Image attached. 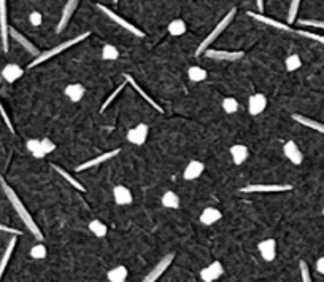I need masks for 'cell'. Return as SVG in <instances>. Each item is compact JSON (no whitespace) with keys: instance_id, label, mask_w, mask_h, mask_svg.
<instances>
[{"instance_id":"cb8c5ba5","label":"cell","mask_w":324,"mask_h":282,"mask_svg":"<svg viewBox=\"0 0 324 282\" xmlns=\"http://www.w3.org/2000/svg\"><path fill=\"white\" fill-rule=\"evenodd\" d=\"M248 155H250V152H248V147L247 145L237 144L234 147H230V156H232V161H234L235 164L245 163Z\"/></svg>"},{"instance_id":"2e32d148","label":"cell","mask_w":324,"mask_h":282,"mask_svg":"<svg viewBox=\"0 0 324 282\" xmlns=\"http://www.w3.org/2000/svg\"><path fill=\"white\" fill-rule=\"evenodd\" d=\"M250 18L253 19H256V21L262 23V24H266V26H270V27H275L278 29V31H285V32H294L292 29L289 27V24H285V23H280L277 21V19H272L269 16H264V15H261V13H253V12H248L247 13Z\"/></svg>"},{"instance_id":"5bb4252c","label":"cell","mask_w":324,"mask_h":282,"mask_svg":"<svg viewBox=\"0 0 324 282\" xmlns=\"http://www.w3.org/2000/svg\"><path fill=\"white\" fill-rule=\"evenodd\" d=\"M124 78H126V82H127L130 86H132V88L135 89V91H137V93H138L141 97H143V99L146 100V102H148L151 107H153V108L156 110V112H159V114H164V108H162V107H160V105L156 102V100H154L153 97H151V96H149V94L145 91V89H143V88H141V86L137 83V80H135L134 77H130V75H127V74H126V75H124Z\"/></svg>"},{"instance_id":"7dc6e473","label":"cell","mask_w":324,"mask_h":282,"mask_svg":"<svg viewBox=\"0 0 324 282\" xmlns=\"http://www.w3.org/2000/svg\"><path fill=\"white\" fill-rule=\"evenodd\" d=\"M316 271H318L319 274H324V257L318 258V261H316Z\"/></svg>"},{"instance_id":"f6af8a7d","label":"cell","mask_w":324,"mask_h":282,"mask_svg":"<svg viewBox=\"0 0 324 282\" xmlns=\"http://www.w3.org/2000/svg\"><path fill=\"white\" fill-rule=\"evenodd\" d=\"M29 21H30V24H32V26L38 27L43 21V16H42V13H38V12H32L29 15Z\"/></svg>"},{"instance_id":"f907efd6","label":"cell","mask_w":324,"mask_h":282,"mask_svg":"<svg viewBox=\"0 0 324 282\" xmlns=\"http://www.w3.org/2000/svg\"><path fill=\"white\" fill-rule=\"evenodd\" d=\"M322 215H324V209H322Z\"/></svg>"},{"instance_id":"83f0119b","label":"cell","mask_w":324,"mask_h":282,"mask_svg":"<svg viewBox=\"0 0 324 282\" xmlns=\"http://www.w3.org/2000/svg\"><path fill=\"white\" fill-rule=\"evenodd\" d=\"M53 169L56 171V173H57V174H59L60 177H64V179L67 180V182H68L70 185H72V187H73L75 190L81 191V193H85V191H86V188H85L83 185H81V184L78 182V180H76V179H75L73 176H70V174L67 173V171H65L64 167H60V166H57V164H53Z\"/></svg>"},{"instance_id":"f546056e","label":"cell","mask_w":324,"mask_h":282,"mask_svg":"<svg viewBox=\"0 0 324 282\" xmlns=\"http://www.w3.org/2000/svg\"><path fill=\"white\" fill-rule=\"evenodd\" d=\"M188 78L191 80V82H194V83L204 82V80L207 78V70L204 67H200V66H191L188 69Z\"/></svg>"},{"instance_id":"7a4b0ae2","label":"cell","mask_w":324,"mask_h":282,"mask_svg":"<svg viewBox=\"0 0 324 282\" xmlns=\"http://www.w3.org/2000/svg\"><path fill=\"white\" fill-rule=\"evenodd\" d=\"M235 13H237V8H230L229 12L226 13V16L221 19V21L215 26V29L211 31L204 40L200 42V45L197 46V49H196V56H200V54H204L207 49H210V46H211V43L215 42V40L226 31V27L234 21V18H235Z\"/></svg>"},{"instance_id":"4dcf8cb0","label":"cell","mask_w":324,"mask_h":282,"mask_svg":"<svg viewBox=\"0 0 324 282\" xmlns=\"http://www.w3.org/2000/svg\"><path fill=\"white\" fill-rule=\"evenodd\" d=\"M167 29H169V34L170 35L180 37V35L186 34L188 26H186V23L183 21V19H174V21H170V24H169Z\"/></svg>"},{"instance_id":"52a82bcc","label":"cell","mask_w":324,"mask_h":282,"mask_svg":"<svg viewBox=\"0 0 324 282\" xmlns=\"http://www.w3.org/2000/svg\"><path fill=\"white\" fill-rule=\"evenodd\" d=\"M0 38H2L4 51H8V38H10V26L7 16V0H0Z\"/></svg>"},{"instance_id":"60d3db41","label":"cell","mask_w":324,"mask_h":282,"mask_svg":"<svg viewBox=\"0 0 324 282\" xmlns=\"http://www.w3.org/2000/svg\"><path fill=\"white\" fill-rule=\"evenodd\" d=\"M299 24H300V26H305V27L324 29V21H319V19H300Z\"/></svg>"},{"instance_id":"d4e9b609","label":"cell","mask_w":324,"mask_h":282,"mask_svg":"<svg viewBox=\"0 0 324 282\" xmlns=\"http://www.w3.org/2000/svg\"><path fill=\"white\" fill-rule=\"evenodd\" d=\"M85 93H86L85 86L79 83H72L65 88V96L72 100V102H79V100L83 99Z\"/></svg>"},{"instance_id":"ac0fdd59","label":"cell","mask_w":324,"mask_h":282,"mask_svg":"<svg viewBox=\"0 0 324 282\" xmlns=\"http://www.w3.org/2000/svg\"><path fill=\"white\" fill-rule=\"evenodd\" d=\"M10 35H12V38H13V40H16V42H18L19 45H21V46H23V48L26 49V51H27V53H30V54H34L35 58H37V56L40 54V51H38V48H37V46H35V45H34L32 42H30V40H29L27 37H24V35H23L21 32H18L15 27H10Z\"/></svg>"},{"instance_id":"7bdbcfd3","label":"cell","mask_w":324,"mask_h":282,"mask_svg":"<svg viewBox=\"0 0 324 282\" xmlns=\"http://www.w3.org/2000/svg\"><path fill=\"white\" fill-rule=\"evenodd\" d=\"M299 266H300V276H302V282H311V276H310V269H308V265L305 263V261H300Z\"/></svg>"},{"instance_id":"d6a6232c","label":"cell","mask_w":324,"mask_h":282,"mask_svg":"<svg viewBox=\"0 0 324 282\" xmlns=\"http://www.w3.org/2000/svg\"><path fill=\"white\" fill-rule=\"evenodd\" d=\"M89 231L93 233L96 238H105L107 233H108V228L104 221L100 220H91L89 221Z\"/></svg>"},{"instance_id":"bcb514c9","label":"cell","mask_w":324,"mask_h":282,"mask_svg":"<svg viewBox=\"0 0 324 282\" xmlns=\"http://www.w3.org/2000/svg\"><path fill=\"white\" fill-rule=\"evenodd\" d=\"M0 231H4V233H10V235H13V236H19V235H21V231H19V230L12 228V227H8V225H4V223H0Z\"/></svg>"},{"instance_id":"9c48e42d","label":"cell","mask_w":324,"mask_h":282,"mask_svg":"<svg viewBox=\"0 0 324 282\" xmlns=\"http://www.w3.org/2000/svg\"><path fill=\"white\" fill-rule=\"evenodd\" d=\"M78 4H79V0H67V4H65L64 10H62V13H60V19H59V23H57V27H56V32L57 34H60L67 27V24L70 23V19H72V16L75 13V10L78 8Z\"/></svg>"},{"instance_id":"7c38bea8","label":"cell","mask_w":324,"mask_h":282,"mask_svg":"<svg viewBox=\"0 0 324 282\" xmlns=\"http://www.w3.org/2000/svg\"><path fill=\"white\" fill-rule=\"evenodd\" d=\"M267 107V97L262 93H256L250 96L248 99V112L251 117H258L266 110Z\"/></svg>"},{"instance_id":"6da1fadb","label":"cell","mask_w":324,"mask_h":282,"mask_svg":"<svg viewBox=\"0 0 324 282\" xmlns=\"http://www.w3.org/2000/svg\"><path fill=\"white\" fill-rule=\"evenodd\" d=\"M0 185H2V188H4V193H5V196H7V199L10 201V204L13 206V209L16 210V214H18V217L23 220V223L26 225V228L32 233L34 236H35V239L37 241H42L45 239L43 238V233H42V230L38 228V225L35 223V220L32 218V215L29 214V210L26 209V206L23 204V201L19 199V196L15 193V190L10 187L4 179H0Z\"/></svg>"},{"instance_id":"836d02e7","label":"cell","mask_w":324,"mask_h":282,"mask_svg":"<svg viewBox=\"0 0 324 282\" xmlns=\"http://www.w3.org/2000/svg\"><path fill=\"white\" fill-rule=\"evenodd\" d=\"M285 66H286V70L288 72H296L302 67V59L299 54H289L285 61Z\"/></svg>"},{"instance_id":"30bf717a","label":"cell","mask_w":324,"mask_h":282,"mask_svg":"<svg viewBox=\"0 0 324 282\" xmlns=\"http://www.w3.org/2000/svg\"><path fill=\"white\" fill-rule=\"evenodd\" d=\"M204 54L210 59H215V61H230V63L238 61V59L245 56L243 51H224V49H207Z\"/></svg>"},{"instance_id":"9a60e30c","label":"cell","mask_w":324,"mask_h":282,"mask_svg":"<svg viewBox=\"0 0 324 282\" xmlns=\"http://www.w3.org/2000/svg\"><path fill=\"white\" fill-rule=\"evenodd\" d=\"M258 250L261 257L264 258L266 261H273L277 257V241L275 239H264L258 244Z\"/></svg>"},{"instance_id":"f35d334b","label":"cell","mask_w":324,"mask_h":282,"mask_svg":"<svg viewBox=\"0 0 324 282\" xmlns=\"http://www.w3.org/2000/svg\"><path fill=\"white\" fill-rule=\"evenodd\" d=\"M126 85H127L126 82H124V83H121V85H119V86H118V88L115 89V91H113V93H111V94H110V96L107 97V100H105V102L102 104V107H100V110H102V112H104V110H107V107H108V105H110L111 102H113V100L116 99V96H118V94H119V93H121V91H123V89H124V86H126Z\"/></svg>"},{"instance_id":"3957f363","label":"cell","mask_w":324,"mask_h":282,"mask_svg":"<svg viewBox=\"0 0 324 282\" xmlns=\"http://www.w3.org/2000/svg\"><path fill=\"white\" fill-rule=\"evenodd\" d=\"M91 35V32H83V34H79V35H76V37H73V38H70V40H65V42H62L60 45H56L54 48H51V49H48V51H43V53H40L32 63L29 64V69H34L35 66H40V64H43V63H46L48 59H51V58H54V56H57L59 53H62V51H65V49H68L70 46H75L76 43H79V42H83V40H86L88 37Z\"/></svg>"},{"instance_id":"5b68a950","label":"cell","mask_w":324,"mask_h":282,"mask_svg":"<svg viewBox=\"0 0 324 282\" xmlns=\"http://www.w3.org/2000/svg\"><path fill=\"white\" fill-rule=\"evenodd\" d=\"M291 190H292V187L288 184H283V185H278V184L258 185V184H255V185L240 188V193H285V191H291Z\"/></svg>"},{"instance_id":"484cf974","label":"cell","mask_w":324,"mask_h":282,"mask_svg":"<svg viewBox=\"0 0 324 282\" xmlns=\"http://www.w3.org/2000/svg\"><path fill=\"white\" fill-rule=\"evenodd\" d=\"M15 247H16V236H13L12 239H10V243H8V246H7V249L4 252V255H2V258H0V279H2V276L5 273L7 265H8L10 258H12V255H13Z\"/></svg>"},{"instance_id":"b9f144b4","label":"cell","mask_w":324,"mask_h":282,"mask_svg":"<svg viewBox=\"0 0 324 282\" xmlns=\"http://www.w3.org/2000/svg\"><path fill=\"white\" fill-rule=\"evenodd\" d=\"M42 140V148H43V152H45V155H49V153H53L54 152V148H56V144L53 142L51 139H48V137H45V139H40Z\"/></svg>"},{"instance_id":"ab89813d","label":"cell","mask_w":324,"mask_h":282,"mask_svg":"<svg viewBox=\"0 0 324 282\" xmlns=\"http://www.w3.org/2000/svg\"><path fill=\"white\" fill-rule=\"evenodd\" d=\"M296 34H299L300 37H305V38H310L313 42H318L321 45H324V35H319V34H315V32H308V31H294Z\"/></svg>"},{"instance_id":"4fadbf2b","label":"cell","mask_w":324,"mask_h":282,"mask_svg":"<svg viewBox=\"0 0 324 282\" xmlns=\"http://www.w3.org/2000/svg\"><path fill=\"white\" fill-rule=\"evenodd\" d=\"M222 273H224V268H222L221 261H213V263H210L204 269H200V279L204 282H213L219 279Z\"/></svg>"},{"instance_id":"ee69618b","label":"cell","mask_w":324,"mask_h":282,"mask_svg":"<svg viewBox=\"0 0 324 282\" xmlns=\"http://www.w3.org/2000/svg\"><path fill=\"white\" fill-rule=\"evenodd\" d=\"M0 115H2V118H4V122H5V125H7V128L12 131V133L15 134V128H13V123H12V120H10V117H8V114H7V110H5V107H4V104L0 102Z\"/></svg>"},{"instance_id":"d6986e66","label":"cell","mask_w":324,"mask_h":282,"mask_svg":"<svg viewBox=\"0 0 324 282\" xmlns=\"http://www.w3.org/2000/svg\"><path fill=\"white\" fill-rule=\"evenodd\" d=\"M204 171H205V164L202 163V161L192 159L185 167L183 177H185V180H197L202 174H204Z\"/></svg>"},{"instance_id":"603a6c76","label":"cell","mask_w":324,"mask_h":282,"mask_svg":"<svg viewBox=\"0 0 324 282\" xmlns=\"http://www.w3.org/2000/svg\"><path fill=\"white\" fill-rule=\"evenodd\" d=\"M292 120H294L296 123L302 125V126H307V128L313 129V131H316V133L324 134V123H319V122H316V120L308 118V117H303V115H299V114L292 115Z\"/></svg>"},{"instance_id":"7402d4cb","label":"cell","mask_w":324,"mask_h":282,"mask_svg":"<svg viewBox=\"0 0 324 282\" xmlns=\"http://www.w3.org/2000/svg\"><path fill=\"white\" fill-rule=\"evenodd\" d=\"M221 218H222V214H221V210L216 209V207H207V209H204V210H202L200 217H199L200 223L205 225V227H210V225L216 223V221H219Z\"/></svg>"},{"instance_id":"e0dca14e","label":"cell","mask_w":324,"mask_h":282,"mask_svg":"<svg viewBox=\"0 0 324 282\" xmlns=\"http://www.w3.org/2000/svg\"><path fill=\"white\" fill-rule=\"evenodd\" d=\"M283 152H285V156L291 161L292 164H302V161H303V155L300 152V148L297 147V144L294 142V140H288V142L285 144V147H283Z\"/></svg>"},{"instance_id":"44dd1931","label":"cell","mask_w":324,"mask_h":282,"mask_svg":"<svg viewBox=\"0 0 324 282\" xmlns=\"http://www.w3.org/2000/svg\"><path fill=\"white\" fill-rule=\"evenodd\" d=\"M113 198L116 201V204L129 206L130 203H132V191L124 185H116L113 188Z\"/></svg>"},{"instance_id":"ffe728a7","label":"cell","mask_w":324,"mask_h":282,"mask_svg":"<svg viewBox=\"0 0 324 282\" xmlns=\"http://www.w3.org/2000/svg\"><path fill=\"white\" fill-rule=\"evenodd\" d=\"M24 75V69L18 64H7L2 69V78L7 83H15L16 80H19Z\"/></svg>"},{"instance_id":"74e56055","label":"cell","mask_w":324,"mask_h":282,"mask_svg":"<svg viewBox=\"0 0 324 282\" xmlns=\"http://www.w3.org/2000/svg\"><path fill=\"white\" fill-rule=\"evenodd\" d=\"M299 7H300V0H291V4H289V12H288V23H289V24H292V23L296 21Z\"/></svg>"},{"instance_id":"f1b7e54d","label":"cell","mask_w":324,"mask_h":282,"mask_svg":"<svg viewBox=\"0 0 324 282\" xmlns=\"http://www.w3.org/2000/svg\"><path fill=\"white\" fill-rule=\"evenodd\" d=\"M160 203L167 209H178L180 207V196L175 191H166L160 198Z\"/></svg>"},{"instance_id":"d590c367","label":"cell","mask_w":324,"mask_h":282,"mask_svg":"<svg viewBox=\"0 0 324 282\" xmlns=\"http://www.w3.org/2000/svg\"><path fill=\"white\" fill-rule=\"evenodd\" d=\"M222 110L229 115L235 114L238 110V100L235 97H224L222 99Z\"/></svg>"},{"instance_id":"4316f807","label":"cell","mask_w":324,"mask_h":282,"mask_svg":"<svg viewBox=\"0 0 324 282\" xmlns=\"http://www.w3.org/2000/svg\"><path fill=\"white\" fill-rule=\"evenodd\" d=\"M127 274H129L127 268L123 266V265H119V266H115L113 269L108 271V273H107V279L110 282H126Z\"/></svg>"},{"instance_id":"8992f818","label":"cell","mask_w":324,"mask_h":282,"mask_svg":"<svg viewBox=\"0 0 324 282\" xmlns=\"http://www.w3.org/2000/svg\"><path fill=\"white\" fill-rule=\"evenodd\" d=\"M174 258H175L174 254H167L166 257H162V258L157 261V263H156V266L149 271V273L143 277V280H141V282H156V280L169 269V266L172 265V261H174Z\"/></svg>"},{"instance_id":"8d00e7d4","label":"cell","mask_w":324,"mask_h":282,"mask_svg":"<svg viewBox=\"0 0 324 282\" xmlns=\"http://www.w3.org/2000/svg\"><path fill=\"white\" fill-rule=\"evenodd\" d=\"M46 254H48V250H46V247L42 243L35 244L32 249H30V257L35 258V260H43L46 257Z\"/></svg>"},{"instance_id":"e575fe53","label":"cell","mask_w":324,"mask_h":282,"mask_svg":"<svg viewBox=\"0 0 324 282\" xmlns=\"http://www.w3.org/2000/svg\"><path fill=\"white\" fill-rule=\"evenodd\" d=\"M119 58V51H118V48L113 46V45H104L102 48V59H105V61H116V59Z\"/></svg>"},{"instance_id":"681fc988","label":"cell","mask_w":324,"mask_h":282,"mask_svg":"<svg viewBox=\"0 0 324 282\" xmlns=\"http://www.w3.org/2000/svg\"><path fill=\"white\" fill-rule=\"evenodd\" d=\"M111 2H113V4H116V2H118V0H111Z\"/></svg>"},{"instance_id":"8fae6325","label":"cell","mask_w":324,"mask_h":282,"mask_svg":"<svg viewBox=\"0 0 324 282\" xmlns=\"http://www.w3.org/2000/svg\"><path fill=\"white\" fill-rule=\"evenodd\" d=\"M119 152H121L119 148H113L111 152H105V153L99 155V156H96V158H91V159L85 161L83 164H79V166L76 167V171H78V173H81V171H86V169H91V167H94V166L102 164V163H105V161H110V159H113L115 156H118Z\"/></svg>"},{"instance_id":"c3c4849f","label":"cell","mask_w":324,"mask_h":282,"mask_svg":"<svg viewBox=\"0 0 324 282\" xmlns=\"http://www.w3.org/2000/svg\"><path fill=\"white\" fill-rule=\"evenodd\" d=\"M256 5H258L259 12H262V10H264V0H256Z\"/></svg>"},{"instance_id":"ba28073f","label":"cell","mask_w":324,"mask_h":282,"mask_svg":"<svg viewBox=\"0 0 324 282\" xmlns=\"http://www.w3.org/2000/svg\"><path fill=\"white\" fill-rule=\"evenodd\" d=\"M148 133L149 128L146 123H138L137 126H134L132 129H129L127 133V140L134 145H143L148 139Z\"/></svg>"},{"instance_id":"277c9868","label":"cell","mask_w":324,"mask_h":282,"mask_svg":"<svg viewBox=\"0 0 324 282\" xmlns=\"http://www.w3.org/2000/svg\"><path fill=\"white\" fill-rule=\"evenodd\" d=\"M96 7H97V8L100 10V12L104 13V15H107V16L111 19V21L116 23L118 26H121V27H123L124 31H127L129 34H132V35H135V37H138V38H143V37H145L143 31H140L138 27H135L134 24H130L129 21H126L124 18H121V16H119V15H116L115 12H111V10H110V8H107L105 5H100V4H97Z\"/></svg>"},{"instance_id":"1f68e13d","label":"cell","mask_w":324,"mask_h":282,"mask_svg":"<svg viewBox=\"0 0 324 282\" xmlns=\"http://www.w3.org/2000/svg\"><path fill=\"white\" fill-rule=\"evenodd\" d=\"M26 147H27L29 152L32 153L35 158H38V159L46 156L45 152H43V148H42V140H40V139H29L27 144H26Z\"/></svg>"}]
</instances>
